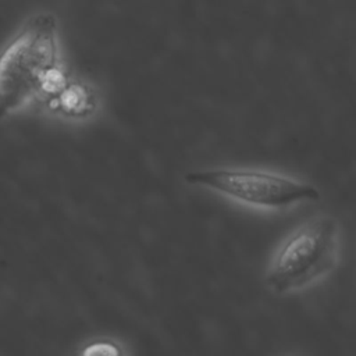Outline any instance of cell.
I'll use <instances>...</instances> for the list:
<instances>
[{
  "label": "cell",
  "mask_w": 356,
  "mask_h": 356,
  "mask_svg": "<svg viewBox=\"0 0 356 356\" xmlns=\"http://www.w3.org/2000/svg\"><path fill=\"white\" fill-rule=\"evenodd\" d=\"M54 103V108H58L67 114H79L81 111L88 110L90 95L86 92V88H82L78 83H67L54 97L50 99Z\"/></svg>",
  "instance_id": "277c9868"
},
{
  "label": "cell",
  "mask_w": 356,
  "mask_h": 356,
  "mask_svg": "<svg viewBox=\"0 0 356 356\" xmlns=\"http://www.w3.org/2000/svg\"><path fill=\"white\" fill-rule=\"evenodd\" d=\"M339 227L334 217L318 216L296 228L274 253L266 282L275 293L302 289L337 264Z\"/></svg>",
  "instance_id": "7a4b0ae2"
},
{
  "label": "cell",
  "mask_w": 356,
  "mask_h": 356,
  "mask_svg": "<svg viewBox=\"0 0 356 356\" xmlns=\"http://www.w3.org/2000/svg\"><path fill=\"white\" fill-rule=\"evenodd\" d=\"M185 181L191 185L207 188L234 202L266 210L286 209L302 202L320 199V192L314 185L259 168L197 170L188 172Z\"/></svg>",
  "instance_id": "3957f363"
},
{
  "label": "cell",
  "mask_w": 356,
  "mask_h": 356,
  "mask_svg": "<svg viewBox=\"0 0 356 356\" xmlns=\"http://www.w3.org/2000/svg\"><path fill=\"white\" fill-rule=\"evenodd\" d=\"M78 356H125V352L114 339L99 338L88 342L78 353Z\"/></svg>",
  "instance_id": "5b68a950"
},
{
  "label": "cell",
  "mask_w": 356,
  "mask_h": 356,
  "mask_svg": "<svg viewBox=\"0 0 356 356\" xmlns=\"http://www.w3.org/2000/svg\"><path fill=\"white\" fill-rule=\"evenodd\" d=\"M56 67L57 21L53 14H36L0 53V120L39 90Z\"/></svg>",
  "instance_id": "6da1fadb"
}]
</instances>
